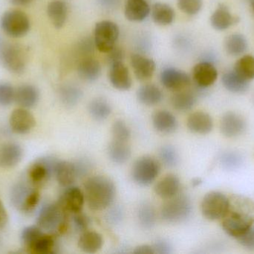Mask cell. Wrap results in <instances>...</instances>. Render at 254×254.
Here are the masks:
<instances>
[{
    "mask_svg": "<svg viewBox=\"0 0 254 254\" xmlns=\"http://www.w3.org/2000/svg\"><path fill=\"white\" fill-rule=\"evenodd\" d=\"M222 228L230 237L237 239L254 225V203L242 195L228 198V206L222 218Z\"/></svg>",
    "mask_w": 254,
    "mask_h": 254,
    "instance_id": "obj_1",
    "label": "cell"
},
{
    "mask_svg": "<svg viewBox=\"0 0 254 254\" xmlns=\"http://www.w3.org/2000/svg\"><path fill=\"white\" fill-rule=\"evenodd\" d=\"M85 199L88 207L93 211H103L114 202L116 186L114 182L103 175L88 177L83 185Z\"/></svg>",
    "mask_w": 254,
    "mask_h": 254,
    "instance_id": "obj_2",
    "label": "cell"
},
{
    "mask_svg": "<svg viewBox=\"0 0 254 254\" xmlns=\"http://www.w3.org/2000/svg\"><path fill=\"white\" fill-rule=\"evenodd\" d=\"M192 204L190 198L185 194H180L166 200L161 209V218L169 224H179L190 217Z\"/></svg>",
    "mask_w": 254,
    "mask_h": 254,
    "instance_id": "obj_3",
    "label": "cell"
},
{
    "mask_svg": "<svg viewBox=\"0 0 254 254\" xmlns=\"http://www.w3.org/2000/svg\"><path fill=\"white\" fill-rule=\"evenodd\" d=\"M66 214L59 204L43 206L37 216V226L48 234L62 233L66 225Z\"/></svg>",
    "mask_w": 254,
    "mask_h": 254,
    "instance_id": "obj_4",
    "label": "cell"
},
{
    "mask_svg": "<svg viewBox=\"0 0 254 254\" xmlns=\"http://www.w3.org/2000/svg\"><path fill=\"white\" fill-rule=\"evenodd\" d=\"M161 162L152 156L138 158L131 167V175L137 184L149 186L155 181L161 172Z\"/></svg>",
    "mask_w": 254,
    "mask_h": 254,
    "instance_id": "obj_5",
    "label": "cell"
},
{
    "mask_svg": "<svg viewBox=\"0 0 254 254\" xmlns=\"http://www.w3.org/2000/svg\"><path fill=\"white\" fill-rule=\"evenodd\" d=\"M0 63L10 73L22 74L26 68V54L19 45L4 41L0 46Z\"/></svg>",
    "mask_w": 254,
    "mask_h": 254,
    "instance_id": "obj_6",
    "label": "cell"
},
{
    "mask_svg": "<svg viewBox=\"0 0 254 254\" xmlns=\"http://www.w3.org/2000/svg\"><path fill=\"white\" fill-rule=\"evenodd\" d=\"M40 192L25 183H18L12 188L10 201L15 208L24 213H30L40 201Z\"/></svg>",
    "mask_w": 254,
    "mask_h": 254,
    "instance_id": "obj_7",
    "label": "cell"
},
{
    "mask_svg": "<svg viewBox=\"0 0 254 254\" xmlns=\"http://www.w3.org/2000/svg\"><path fill=\"white\" fill-rule=\"evenodd\" d=\"M0 25L7 35L14 38L26 35L31 28L29 18L19 10L4 12L0 19Z\"/></svg>",
    "mask_w": 254,
    "mask_h": 254,
    "instance_id": "obj_8",
    "label": "cell"
},
{
    "mask_svg": "<svg viewBox=\"0 0 254 254\" xmlns=\"http://www.w3.org/2000/svg\"><path fill=\"white\" fill-rule=\"evenodd\" d=\"M119 37V28L112 21L103 20L95 25V46L102 53H108L116 46Z\"/></svg>",
    "mask_w": 254,
    "mask_h": 254,
    "instance_id": "obj_9",
    "label": "cell"
},
{
    "mask_svg": "<svg viewBox=\"0 0 254 254\" xmlns=\"http://www.w3.org/2000/svg\"><path fill=\"white\" fill-rule=\"evenodd\" d=\"M228 206V198L221 192L212 191L203 198L201 211L207 220H219L225 216Z\"/></svg>",
    "mask_w": 254,
    "mask_h": 254,
    "instance_id": "obj_10",
    "label": "cell"
},
{
    "mask_svg": "<svg viewBox=\"0 0 254 254\" xmlns=\"http://www.w3.org/2000/svg\"><path fill=\"white\" fill-rule=\"evenodd\" d=\"M58 161L52 157H45L37 160L28 170V177L33 186H40L55 175Z\"/></svg>",
    "mask_w": 254,
    "mask_h": 254,
    "instance_id": "obj_11",
    "label": "cell"
},
{
    "mask_svg": "<svg viewBox=\"0 0 254 254\" xmlns=\"http://www.w3.org/2000/svg\"><path fill=\"white\" fill-rule=\"evenodd\" d=\"M161 82L166 89L178 92L187 89L190 85L191 80L185 72L170 67L161 72Z\"/></svg>",
    "mask_w": 254,
    "mask_h": 254,
    "instance_id": "obj_12",
    "label": "cell"
},
{
    "mask_svg": "<svg viewBox=\"0 0 254 254\" xmlns=\"http://www.w3.org/2000/svg\"><path fill=\"white\" fill-rule=\"evenodd\" d=\"M85 202L84 192L77 186H70L61 195L58 204L65 213L75 214L82 212Z\"/></svg>",
    "mask_w": 254,
    "mask_h": 254,
    "instance_id": "obj_13",
    "label": "cell"
},
{
    "mask_svg": "<svg viewBox=\"0 0 254 254\" xmlns=\"http://www.w3.org/2000/svg\"><path fill=\"white\" fill-rule=\"evenodd\" d=\"M10 128L13 132L19 134L29 133L36 125L34 116L28 110L22 107L15 109L9 119Z\"/></svg>",
    "mask_w": 254,
    "mask_h": 254,
    "instance_id": "obj_14",
    "label": "cell"
},
{
    "mask_svg": "<svg viewBox=\"0 0 254 254\" xmlns=\"http://www.w3.org/2000/svg\"><path fill=\"white\" fill-rule=\"evenodd\" d=\"M246 128V121L243 116L234 112L225 113L221 120V132L225 137L229 138L241 135Z\"/></svg>",
    "mask_w": 254,
    "mask_h": 254,
    "instance_id": "obj_15",
    "label": "cell"
},
{
    "mask_svg": "<svg viewBox=\"0 0 254 254\" xmlns=\"http://www.w3.org/2000/svg\"><path fill=\"white\" fill-rule=\"evenodd\" d=\"M193 79L201 88L208 87L215 83L218 78V72L212 63L201 61L194 67Z\"/></svg>",
    "mask_w": 254,
    "mask_h": 254,
    "instance_id": "obj_16",
    "label": "cell"
},
{
    "mask_svg": "<svg viewBox=\"0 0 254 254\" xmlns=\"http://www.w3.org/2000/svg\"><path fill=\"white\" fill-rule=\"evenodd\" d=\"M181 181L177 175L168 174L155 184L154 191L163 200H168L180 193Z\"/></svg>",
    "mask_w": 254,
    "mask_h": 254,
    "instance_id": "obj_17",
    "label": "cell"
},
{
    "mask_svg": "<svg viewBox=\"0 0 254 254\" xmlns=\"http://www.w3.org/2000/svg\"><path fill=\"white\" fill-rule=\"evenodd\" d=\"M110 81L116 89L126 91L131 88V79L129 72L123 61L112 64L110 66Z\"/></svg>",
    "mask_w": 254,
    "mask_h": 254,
    "instance_id": "obj_18",
    "label": "cell"
},
{
    "mask_svg": "<svg viewBox=\"0 0 254 254\" xmlns=\"http://www.w3.org/2000/svg\"><path fill=\"white\" fill-rule=\"evenodd\" d=\"M152 121L154 128L163 134H173L179 125L175 115L167 110H160L154 113Z\"/></svg>",
    "mask_w": 254,
    "mask_h": 254,
    "instance_id": "obj_19",
    "label": "cell"
},
{
    "mask_svg": "<svg viewBox=\"0 0 254 254\" xmlns=\"http://www.w3.org/2000/svg\"><path fill=\"white\" fill-rule=\"evenodd\" d=\"M131 65L137 80L144 82L152 77L155 70L153 60L138 54L131 56Z\"/></svg>",
    "mask_w": 254,
    "mask_h": 254,
    "instance_id": "obj_20",
    "label": "cell"
},
{
    "mask_svg": "<svg viewBox=\"0 0 254 254\" xmlns=\"http://www.w3.org/2000/svg\"><path fill=\"white\" fill-rule=\"evenodd\" d=\"M187 125L191 132L204 135L209 134L213 129V119L205 112H194L188 117Z\"/></svg>",
    "mask_w": 254,
    "mask_h": 254,
    "instance_id": "obj_21",
    "label": "cell"
},
{
    "mask_svg": "<svg viewBox=\"0 0 254 254\" xmlns=\"http://www.w3.org/2000/svg\"><path fill=\"white\" fill-rule=\"evenodd\" d=\"M22 158V149L16 143H9L0 147V167L4 169L16 167Z\"/></svg>",
    "mask_w": 254,
    "mask_h": 254,
    "instance_id": "obj_22",
    "label": "cell"
},
{
    "mask_svg": "<svg viewBox=\"0 0 254 254\" xmlns=\"http://www.w3.org/2000/svg\"><path fill=\"white\" fill-rule=\"evenodd\" d=\"M40 93L38 89L31 85H23L15 89L14 101L22 108H31L38 102Z\"/></svg>",
    "mask_w": 254,
    "mask_h": 254,
    "instance_id": "obj_23",
    "label": "cell"
},
{
    "mask_svg": "<svg viewBox=\"0 0 254 254\" xmlns=\"http://www.w3.org/2000/svg\"><path fill=\"white\" fill-rule=\"evenodd\" d=\"M150 13V7L146 0H127L125 7V16L131 22H141Z\"/></svg>",
    "mask_w": 254,
    "mask_h": 254,
    "instance_id": "obj_24",
    "label": "cell"
},
{
    "mask_svg": "<svg viewBox=\"0 0 254 254\" xmlns=\"http://www.w3.org/2000/svg\"><path fill=\"white\" fill-rule=\"evenodd\" d=\"M55 176L61 186L64 187L72 186L76 179H77L74 163L58 161L55 167Z\"/></svg>",
    "mask_w": 254,
    "mask_h": 254,
    "instance_id": "obj_25",
    "label": "cell"
},
{
    "mask_svg": "<svg viewBox=\"0 0 254 254\" xmlns=\"http://www.w3.org/2000/svg\"><path fill=\"white\" fill-rule=\"evenodd\" d=\"M104 246V238L99 233L86 231L82 233L78 240V248L86 254H95Z\"/></svg>",
    "mask_w": 254,
    "mask_h": 254,
    "instance_id": "obj_26",
    "label": "cell"
},
{
    "mask_svg": "<svg viewBox=\"0 0 254 254\" xmlns=\"http://www.w3.org/2000/svg\"><path fill=\"white\" fill-rule=\"evenodd\" d=\"M77 73L80 79L85 82H95L101 76V64L95 58L87 57L79 63Z\"/></svg>",
    "mask_w": 254,
    "mask_h": 254,
    "instance_id": "obj_27",
    "label": "cell"
},
{
    "mask_svg": "<svg viewBox=\"0 0 254 254\" xmlns=\"http://www.w3.org/2000/svg\"><path fill=\"white\" fill-rule=\"evenodd\" d=\"M238 18L231 14L229 9L225 4H219L210 17L212 26L218 31L228 29L229 27L238 22Z\"/></svg>",
    "mask_w": 254,
    "mask_h": 254,
    "instance_id": "obj_28",
    "label": "cell"
},
{
    "mask_svg": "<svg viewBox=\"0 0 254 254\" xmlns=\"http://www.w3.org/2000/svg\"><path fill=\"white\" fill-rule=\"evenodd\" d=\"M47 14L52 25L60 29L66 22L68 8L66 4L61 0H54L47 7Z\"/></svg>",
    "mask_w": 254,
    "mask_h": 254,
    "instance_id": "obj_29",
    "label": "cell"
},
{
    "mask_svg": "<svg viewBox=\"0 0 254 254\" xmlns=\"http://www.w3.org/2000/svg\"><path fill=\"white\" fill-rule=\"evenodd\" d=\"M137 98L143 105L152 107L162 101V91L155 85H143L137 89Z\"/></svg>",
    "mask_w": 254,
    "mask_h": 254,
    "instance_id": "obj_30",
    "label": "cell"
},
{
    "mask_svg": "<svg viewBox=\"0 0 254 254\" xmlns=\"http://www.w3.org/2000/svg\"><path fill=\"white\" fill-rule=\"evenodd\" d=\"M131 151L127 142L113 140L108 147V155L114 164H125L131 157Z\"/></svg>",
    "mask_w": 254,
    "mask_h": 254,
    "instance_id": "obj_31",
    "label": "cell"
},
{
    "mask_svg": "<svg viewBox=\"0 0 254 254\" xmlns=\"http://www.w3.org/2000/svg\"><path fill=\"white\" fill-rule=\"evenodd\" d=\"M195 102L196 96L195 93L186 89L175 92L170 98L172 107L180 112L190 110L195 105Z\"/></svg>",
    "mask_w": 254,
    "mask_h": 254,
    "instance_id": "obj_32",
    "label": "cell"
},
{
    "mask_svg": "<svg viewBox=\"0 0 254 254\" xmlns=\"http://www.w3.org/2000/svg\"><path fill=\"white\" fill-rule=\"evenodd\" d=\"M222 82L228 91L234 93H243L249 88V81L243 79L234 70L225 73L222 76Z\"/></svg>",
    "mask_w": 254,
    "mask_h": 254,
    "instance_id": "obj_33",
    "label": "cell"
},
{
    "mask_svg": "<svg viewBox=\"0 0 254 254\" xmlns=\"http://www.w3.org/2000/svg\"><path fill=\"white\" fill-rule=\"evenodd\" d=\"M151 13L154 22L159 25H170L175 19L174 10L166 3L157 2L154 4Z\"/></svg>",
    "mask_w": 254,
    "mask_h": 254,
    "instance_id": "obj_34",
    "label": "cell"
},
{
    "mask_svg": "<svg viewBox=\"0 0 254 254\" xmlns=\"http://www.w3.org/2000/svg\"><path fill=\"white\" fill-rule=\"evenodd\" d=\"M88 110H89V114L94 119L101 122L110 117L113 109L107 100L102 98H98L90 101Z\"/></svg>",
    "mask_w": 254,
    "mask_h": 254,
    "instance_id": "obj_35",
    "label": "cell"
},
{
    "mask_svg": "<svg viewBox=\"0 0 254 254\" xmlns=\"http://www.w3.org/2000/svg\"><path fill=\"white\" fill-rule=\"evenodd\" d=\"M248 40L241 34H233L225 40V49L228 55L238 56L243 55L247 50Z\"/></svg>",
    "mask_w": 254,
    "mask_h": 254,
    "instance_id": "obj_36",
    "label": "cell"
},
{
    "mask_svg": "<svg viewBox=\"0 0 254 254\" xmlns=\"http://www.w3.org/2000/svg\"><path fill=\"white\" fill-rule=\"evenodd\" d=\"M137 216L139 224L144 229H151L156 224V210L149 203L140 204L137 209Z\"/></svg>",
    "mask_w": 254,
    "mask_h": 254,
    "instance_id": "obj_37",
    "label": "cell"
},
{
    "mask_svg": "<svg viewBox=\"0 0 254 254\" xmlns=\"http://www.w3.org/2000/svg\"><path fill=\"white\" fill-rule=\"evenodd\" d=\"M59 95L64 104L68 107H73L80 101L83 96V92L78 86L68 84L61 86Z\"/></svg>",
    "mask_w": 254,
    "mask_h": 254,
    "instance_id": "obj_38",
    "label": "cell"
},
{
    "mask_svg": "<svg viewBox=\"0 0 254 254\" xmlns=\"http://www.w3.org/2000/svg\"><path fill=\"white\" fill-rule=\"evenodd\" d=\"M234 71L248 81L254 79V57L245 55L237 61Z\"/></svg>",
    "mask_w": 254,
    "mask_h": 254,
    "instance_id": "obj_39",
    "label": "cell"
},
{
    "mask_svg": "<svg viewBox=\"0 0 254 254\" xmlns=\"http://www.w3.org/2000/svg\"><path fill=\"white\" fill-rule=\"evenodd\" d=\"M44 234V231L37 225L26 227L21 233V243L23 245L24 247L30 249Z\"/></svg>",
    "mask_w": 254,
    "mask_h": 254,
    "instance_id": "obj_40",
    "label": "cell"
},
{
    "mask_svg": "<svg viewBox=\"0 0 254 254\" xmlns=\"http://www.w3.org/2000/svg\"><path fill=\"white\" fill-rule=\"evenodd\" d=\"M159 158L165 167L173 168L179 164V157L174 146L170 145L163 146L159 150Z\"/></svg>",
    "mask_w": 254,
    "mask_h": 254,
    "instance_id": "obj_41",
    "label": "cell"
},
{
    "mask_svg": "<svg viewBox=\"0 0 254 254\" xmlns=\"http://www.w3.org/2000/svg\"><path fill=\"white\" fill-rule=\"evenodd\" d=\"M55 248V242L52 236L45 233L30 249L31 252L37 254L53 253Z\"/></svg>",
    "mask_w": 254,
    "mask_h": 254,
    "instance_id": "obj_42",
    "label": "cell"
},
{
    "mask_svg": "<svg viewBox=\"0 0 254 254\" xmlns=\"http://www.w3.org/2000/svg\"><path fill=\"white\" fill-rule=\"evenodd\" d=\"M220 162L225 169L233 171L237 169L242 165L243 157L237 152H226L221 157Z\"/></svg>",
    "mask_w": 254,
    "mask_h": 254,
    "instance_id": "obj_43",
    "label": "cell"
},
{
    "mask_svg": "<svg viewBox=\"0 0 254 254\" xmlns=\"http://www.w3.org/2000/svg\"><path fill=\"white\" fill-rule=\"evenodd\" d=\"M112 134H113V140L128 142L131 137V131L126 122L122 120H117L113 124Z\"/></svg>",
    "mask_w": 254,
    "mask_h": 254,
    "instance_id": "obj_44",
    "label": "cell"
},
{
    "mask_svg": "<svg viewBox=\"0 0 254 254\" xmlns=\"http://www.w3.org/2000/svg\"><path fill=\"white\" fill-rule=\"evenodd\" d=\"M178 7L188 15L197 14L203 5L202 0H178Z\"/></svg>",
    "mask_w": 254,
    "mask_h": 254,
    "instance_id": "obj_45",
    "label": "cell"
},
{
    "mask_svg": "<svg viewBox=\"0 0 254 254\" xmlns=\"http://www.w3.org/2000/svg\"><path fill=\"white\" fill-rule=\"evenodd\" d=\"M15 98V89L10 84L0 82V105L7 107Z\"/></svg>",
    "mask_w": 254,
    "mask_h": 254,
    "instance_id": "obj_46",
    "label": "cell"
},
{
    "mask_svg": "<svg viewBox=\"0 0 254 254\" xmlns=\"http://www.w3.org/2000/svg\"><path fill=\"white\" fill-rule=\"evenodd\" d=\"M73 223H74V228L77 231L83 233L87 231L88 228L91 224L90 219L86 215L80 213H75L73 216Z\"/></svg>",
    "mask_w": 254,
    "mask_h": 254,
    "instance_id": "obj_47",
    "label": "cell"
},
{
    "mask_svg": "<svg viewBox=\"0 0 254 254\" xmlns=\"http://www.w3.org/2000/svg\"><path fill=\"white\" fill-rule=\"evenodd\" d=\"M74 164L77 171V178L86 177L92 169V164L86 158H80Z\"/></svg>",
    "mask_w": 254,
    "mask_h": 254,
    "instance_id": "obj_48",
    "label": "cell"
},
{
    "mask_svg": "<svg viewBox=\"0 0 254 254\" xmlns=\"http://www.w3.org/2000/svg\"><path fill=\"white\" fill-rule=\"evenodd\" d=\"M236 240L243 247L249 250H254V225Z\"/></svg>",
    "mask_w": 254,
    "mask_h": 254,
    "instance_id": "obj_49",
    "label": "cell"
},
{
    "mask_svg": "<svg viewBox=\"0 0 254 254\" xmlns=\"http://www.w3.org/2000/svg\"><path fill=\"white\" fill-rule=\"evenodd\" d=\"M107 55V61H108L110 65L116 64L118 62H122L125 59V52L120 48L116 47L115 46L112 50L108 52Z\"/></svg>",
    "mask_w": 254,
    "mask_h": 254,
    "instance_id": "obj_50",
    "label": "cell"
},
{
    "mask_svg": "<svg viewBox=\"0 0 254 254\" xmlns=\"http://www.w3.org/2000/svg\"><path fill=\"white\" fill-rule=\"evenodd\" d=\"M155 254H169L172 253V247L170 244L164 240H158L152 246Z\"/></svg>",
    "mask_w": 254,
    "mask_h": 254,
    "instance_id": "obj_51",
    "label": "cell"
},
{
    "mask_svg": "<svg viewBox=\"0 0 254 254\" xmlns=\"http://www.w3.org/2000/svg\"><path fill=\"white\" fill-rule=\"evenodd\" d=\"M93 43H95V42H92V40L89 38L82 40L80 42V47H79L82 54L86 55V54L91 53L93 50Z\"/></svg>",
    "mask_w": 254,
    "mask_h": 254,
    "instance_id": "obj_52",
    "label": "cell"
},
{
    "mask_svg": "<svg viewBox=\"0 0 254 254\" xmlns=\"http://www.w3.org/2000/svg\"><path fill=\"white\" fill-rule=\"evenodd\" d=\"M133 253L135 254H155V251H154L152 246L143 245V246L136 248Z\"/></svg>",
    "mask_w": 254,
    "mask_h": 254,
    "instance_id": "obj_53",
    "label": "cell"
},
{
    "mask_svg": "<svg viewBox=\"0 0 254 254\" xmlns=\"http://www.w3.org/2000/svg\"><path fill=\"white\" fill-rule=\"evenodd\" d=\"M8 216L1 201H0V228H4L7 222Z\"/></svg>",
    "mask_w": 254,
    "mask_h": 254,
    "instance_id": "obj_54",
    "label": "cell"
},
{
    "mask_svg": "<svg viewBox=\"0 0 254 254\" xmlns=\"http://www.w3.org/2000/svg\"><path fill=\"white\" fill-rule=\"evenodd\" d=\"M10 1L14 5L27 6L32 3L34 0H10Z\"/></svg>",
    "mask_w": 254,
    "mask_h": 254,
    "instance_id": "obj_55",
    "label": "cell"
},
{
    "mask_svg": "<svg viewBox=\"0 0 254 254\" xmlns=\"http://www.w3.org/2000/svg\"><path fill=\"white\" fill-rule=\"evenodd\" d=\"M201 182L202 181H201V179L195 178L192 180V185L195 186H198V185L201 184Z\"/></svg>",
    "mask_w": 254,
    "mask_h": 254,
    "instance_id": "obj_56",
    "label": "cell"
},
{
    "mask_svg": "<svg viewBox=\"0 0 254 254\" xmlns=\"http://www.w3.org/2000/svg\"><path fill=\"white\" fill-rule=\"evenodd\" d=\"M251 4H252V7L254 12V0H251Z\"/></svg>",
    "mask_w": 254,
    "mask_h": 254,
    "instance_id": "obj_57",
    "label": "cell"
},
{
    "mask_svg": "<svg viewBox=\"0 0 254 254\" xmlns=\"http://www.w3.org/2000/svg\"><path fill=\"white\" fill-rule=\"evenodd\" d=\"M1 239H0V246H1Z\"/></svg>",
    "mask_w": 254,
    "mask_h": 254,
    "instance_id": "obj_58",
    "label": "cell"
}]
</instances>
